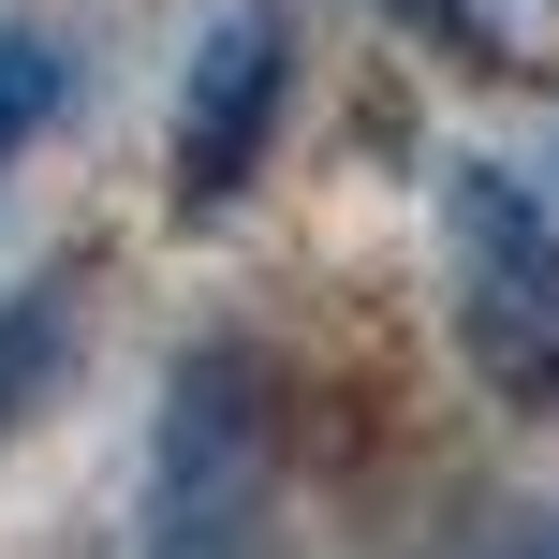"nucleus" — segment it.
Returning a JSON list of instances; mask_svg holds the SVG:
<instances>
[{
    "label": "nucleus",
    "instance_id": "nucleus-7",
    "mask_svg": "<svg viewBox=\"0 0 559 559\" xmlns=\"http://www.w3.org/2000/svg\"><path fill=\"white\" fill-rule=\"evenodd\" d=\"M486 559H559V515H515V531L486 545Z\"/></svg>",
    "mask_w": 559,
    "mask_h": 559
},
{
    "label": "nucleus",
    "instance_id": "nucleus-6",
    "mask_svg": "<svg viewBox=\"0 0 559 559\" xmlns=\"http://www.w3.org/2000/svg\"><path fill=\"white\" fill-rule=\"evenodd\" d=\"M397 29H427L442 59H472V74H501V29H486V0H383Z\"/></svg>",
    "mask_w": 559,
    "mask_h": 559
},
{
    "label": "nucleus",
    "instance_id": "nucleus-1",
    "mask_svg": "<svg viewBox=\"0 0 559 559\" xmlns=\"http://www.w3.org/2000/svg\"><path fill=\"white\" fill-rule=\"evenodd\" d=\"M265 354L251 338H192L163 383V442H147V559H251L265 531Z\"/></svg>",
    "mask_w": 559,
    "mask_h": 559
},
{
    "label": "nucleus",
    "instance_id": "nucleus-4",
    "mask_svg": "<svg viewBox=\"0 0 559 559\" xmlns=\"http://www.w3.org/2000/svg\"><path fill=\"white\" fill-rule=\"evenodd\" d=\"M74 295H88L74 265H45V280H15V295H0V427H29V413H45L59 354H74Z\"/></svg>",
    "mask_w": 559,
    "mask_h": 559
},
{
    "label": "nucleus",
    "instance_id": "nucleus-3",
    "mask_svg": "<svg viewBox=\"0 0 559 559\" xmlns=\"http://www.w3.org/2000/svg\"><path fill=\"white\" fill-rule=\"evenodd\" d=\"M280 88H295V29H280L265 0H236V15L192 45V88H177V206H192V222L265 177Z\"/></svg>",
    "mask_w": 559,
    "mask_h": 559
},
{
    "label": "nucleus",
    "instance_id": "nucleus-2",
    "mask_svg": "<svg viewBox=\"0 0 559 559\" xmlns=\"http://www.w3.org/2000/svg\"><path fill=\"white\" fill-rule=\"evenodd\" d=\"M456 324L501 397L559 413V206L515 163H456Z\"/></svg>",
    "mask_w": 559,
    "mask_h": 559
},
{
    "label": "nucleus",
    "instance_id": "nucleus-5",
    "mask_svg": "<svg viewBox=\"0 0 559 559\" xmlns=\"http://www.w3.org/2000/svg\"><path fill=\"white\" fill-rule=\"evenodd\" d=\"M59 88H74L59 29H0V163H15V147H29V133L59 118Z\"/></svg>",
    "mask_w": 559,
    "mask_h": 559
}]
</instances>
